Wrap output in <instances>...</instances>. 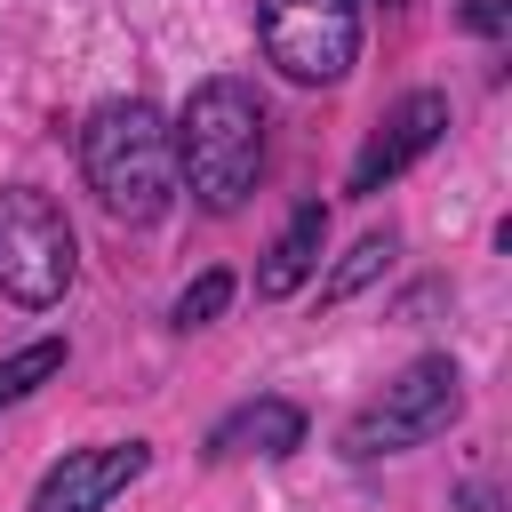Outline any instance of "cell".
<instances>
[{
	"mask_svg": "<svg viewBox=\"0 0 512 512\" xmlns=\"http://www.w3.org/2000/svg\"><path fill=\"white\" fill-rule=\"evenodd\" d=\"M320 248H328V208H320V200H296L288 224L272 232L264 264H256V296L280 304V296H296L304 280H320Z\"/></svg>",
	"mask_w": 512,
	"mask_h": 512,
	"instance_id": "9c48e42d",
	"label": "cell"
},
{
	"mask_svg": "<svg viewBox=\"0 0 512 512\" xmlns=\"http://www.w3.org/2000/svg\"><path fill=\"white\" fill-rule=\"evenodd\" d=\"M440 136H448V96H440V88H408L400 104L376 112L368 144L352 152V184H344V192H352V200H376V192H384L392 176H408Z\"/></svg>",
	"mask_w": 512,
	"mask_h": 512,
	"instance_id": "8992f818",
	"label": "cell"
},
{
	"mask_svg": "<svg viewBox=\"0 0 512 512\" xmlns=\"http://www.w3.org/2000/svg\"><path fill=\"white\" fill-rule=\"evenodd\" d=\"M168 128H176V184H192V200L208 216L248 208V192L264 176V104H256V88L216 72L184 96V112Z\"/></svg>",
	"mask_w": 512,
	"mask_h": 512,
	"instance_id": "7a4b0ae2",
	"label": "cell"
},
{
	"mask_svg": "<svg viewBox=\"0 0 512 512\" xmlns=\"http://www.w3.org/2000/svg\"><path fill=\"white\" fill-rule=\"evenodd\" d=\"M456 416H464V376H456L448 352H424V360H408V368H400V376L344 424V456L376 464V456L424 448V440H440Z\"/></svg>",
	"mask_w": 512,
	"mask_h": 512,
	"instance_id": "3957f363",
	"label": "cell"
},
{
	"mask_svg": "<svg viewBox=\"0 0 512 512\" xmlns=\"http://www.w3.org/2000/svg\"><path fill=\"white\" fill-rule=\"evenodd\" d=\"M152 472V448L144 440H96V448H64V464L40 472L32 488V512H104L120 488H136Z\"/></svg>",
	"mask_w": 512,
	"mask_h": 512,
	"instance_id": "52a82bcc",
	"label": "cell"
},
{
	"mask_svg": "<svg viewBox=\"0 0 512 512\" xmlns=\"http://www.w3.org/2000/svg\"><path fill=\"white\" fill-rule=\"evenodd\" d=\"M256 40L296 88H336L360 56V0H256Z\"/></svg>",
	"mask_w": 512,
	"mask_h": 512,
	"instance_id": "5b68a950",
	"label": "cell"
},
{
	"mask_svg": "<svg viewBox=\"0 0 512 512\" xmlns=\"http://www.w3.org/2000/svg\"><path fill=\"white\" fill-rule=\"evenodd\" d=\"M392 256H400V240H392V232H360V240H352V248L328 264V280H320V304H352L368 280H384V272H392Z\"/></svg>",
	"mask_w": 512,
	"mask_h": 512,
	"instance_id": "30bf717a",
	"label": "cell"
},
{
	"mask_svg": "<svg viewBox=\"0 0 512 512\" xmlns=\"http://www.w3.org/2000/svg\"><path fill=\"white\" fill-rule=\"evenodd\" d=\"M80 176L112 224H160L176 208V128L144 96H112L80 120Z\"/></svg>",
	"mask_w": 512,
	"mask_h": 512,
	"instance_id": "6da1fadb",
	"label": "cell"
},
{
	"mask_svg": "<svg viewBox=\"0 0 512 512\" xmlns=\"http://www.w3.org/2000/svg\"><path fill=\"white\" fill-rule=\"evenodd\" d=\"M80 272V240L64 224V208L40 184H8L0 192V296L24 312H48Z\"/></svg>",
	"mask_w": 512,
	"mask_h": 512,
	"instance_id": "277c9868",
	"label": "cell"
},
{
	"mask_svg": "<svg viewBox=\"0 0 512 512\" xmlns=\"http://www.w3.org/2000/svg\"><path fill=\"white\" fill-rule=\"evenodd\" d=\"M464 24L472 32H504V0H464Z\"/></svg>",
	"mask_w": 512,
	"mask_h": 512,
	"instance_id": "4fadbf2b",
	"label": "cell"
},
{
	"mask_svg": "<svg viewBox=\"0 0 512 512\" xmlns=\"http://www.w3.org/2000/svg\"><path fill=\"white\" fill-rule=\"evenodd\" d=\"M296 448H304V408L280 400V392H264V400H240L232 416H216L200 456L232 464V456H296Z\"/></svg>",
	"mask_w": 512,
	"mask_h": 512,
	"instance_id": "ba28073f",
	"label": "cell"
},
{
	"mask_svg": "<svg viewBox=\"0 0 512 512\" xmlns=\"http://www.w3.org/2000/svg\"><path fill=\"white\" fill-rule=\"evenodd\" d=\"M384 8H408V0H384Z\"/></svg>",
	"mask_w": 512,
	"mask_h": 512,
	"instance_id": "5bb4252c",
	"label": "cell"
},
{
	"mask_svg": "<svg viewBox=\"0 0 512 512\" xmlns=\"http://www.w3.org/2000/svg\"><path fill=\"white\" fill-rule=\"evenodd\" d=\"M224 304H232V272H200V280L168 304V320H176V328H208Z\"/></svg>",
	"mask_w": 512,
	"mask_h": 512,
	"instance_id": "7c38bea8",
	"label": "cell"
},
{
	"mask_svg": "<svg viewBox=\"0 0 512 512\" xmlns=\"http://www.w3.org/2000/svg\"><path fill=\"white\" fill-rule=\"evenodd\" d=\"M56 368H64V336H32V344H16V352L0 360V408L32 400V392H40Z\"/></svg>",
	"mask_w": 512,
	"mask_h": 512,
	"instance_id": "8fae6325",
	"label": "cell"
}]
</instances>
